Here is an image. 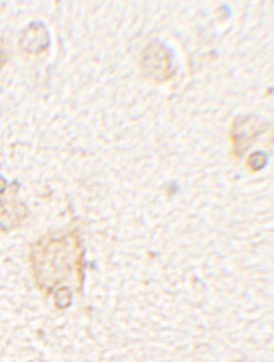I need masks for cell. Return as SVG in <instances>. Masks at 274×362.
<instances>
[{
  "label": "cell",
  "mask_w": 274,
  "mask_h": 362,
  "mask_svg": "<svg viewBox=\"0 0 274 362\" xmlns=\"http://www.w3.org/2000/svg\"><path fill=\"white\" fill-rule=\"evenodd\" d=\"M141 67L145 78L157 83L168 81L174 75L169 52L157 41L150 42L142 53Z\"/></svg>",
  "instance_id": "obj_1"
},
{
  "label": "cell",
  "mask_w": 274,
  "mask_h": 362,
  "mask_svg": "<svg viewBox=\"0 0 274 362\" xmlns=\"http://www.w3.org/2000/svg\"><path fill=\"white\" fill-rule=\"evenodd\" d=\"M267 123L258 117H237L230 127L231 155L235 160L246 152V149L256 142L258 136L264 132Z\"/></svg>",
  "instance_id": "obj_2"
},
{
  "label": "cell",
  "mask_w": 274,
  "mask_h": 362,
  "mask_svg": "<svg viewBox=\"0 0 274 362\" xmlns=\"http://www.w3.org/2000/svg\"><path fill=\"white\" fill-rule=\"evenodd\" d=\"M25 216V206L11 200H0V230L9 231Z\"/></svg>",
  "instance_id": "obj_3"
},
{
  "label": "cell",
  "mask_w": 274,
  "mask_h": 362,
  "mask_svg": "<svg viewBox=\"0 0 274 362\" xmlns=\"http://www.w3.org/2000/svg\"><path fill=\"white\" fill-rule=\"evenodd\" d=\"M246 164H248V170L258 171V170L264 168V165L267 164V156L264 153H261V152H256V153H253V155L248 158Z\"/></svg>",
  "instance_id": "obj_4"
}]
</instances>
